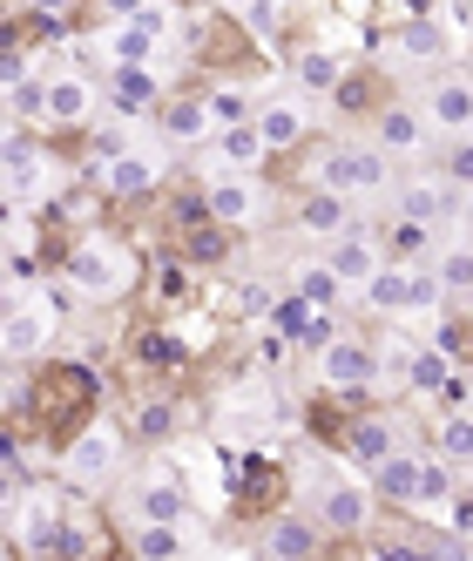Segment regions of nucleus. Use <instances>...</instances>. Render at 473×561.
Masks as SVG:
<instances>
[{
    "label": "nucleus",
    "instance_id": "f257e3e1",
    "mask_svg": "<svg viewBox=\"0 0 473 561\" xmlns=\"http://www.w3.org/2000/svg\"><path fill=\"white\" fill-rule=\"evenodd\" d=\"M68 285L82 291V298H123L129 285H136V257L115 244V237H82V244H74V257H68Z\"/></svg>",
    "mask_w": 473,
    "mask_h": 561
},
{
    "label": "nucleus",
    "instance_id": "f03ea898",
    "mask_svg": "<svg viewBox=\"0 0 473 561\" xmlns=\"http://www.w3.org/2000/svg\"><path fill=\"white\" fill-rule=\"evenodd\" d=\"M311 183H319V190H338V196H366V190L385 183V149H379V142H372V149L332 142V149L319 156V170H311Z\"/></svg>",
    "mask_w": 473,
    "mask_h": 561
},
{
    "label": "nucleus",
    "instance_id": "7ed1b4c3",
    "mask_svg": "<svg viewBox=\"0 0 473 561\" xmlns=\"http://www.w3.org/2000/svg\"><path fill=\"white\" fill-rule=\"evenodd\" d=\"M61 332V311L48 298H8V325H0V352H8V366L21 358H42Z\"/></svg>",
    "mask_w": 473,
    "mask_h": 561
},
{
    "label": "nucleus",
    "instance_id": "20e7f679",
    "mask_svg": "<svg viewBox=\"0 0 473 561\" xmlns=\"http://www.w3.org/2000/svg\"><path fill=\"white\" fill-rule=\"evenodd\" d=\"M440 271H406V264H379V277L359 291L372 311H432L440 305Z\"/></svg>",
    "mask_w": 473,
    "mask_h": 561
},
{
    "label": "nucleus",
    "instance_id": "39448f33",
    "mask_svg": "<svg viewBox=\"0 0 473 561\" xmlns=\"http://www.w3.org/2000/svg\"><path fill=\"white\" fill-rule=\"evenodd\" d=\"M204 204H210V217H217L223 230H251V224H264L270 196H264V183H257L251 170H223V176L204 183Z\"/></svg>",
    "mask_w": 473,
    "mask_h": 561
},
{
    "label": "nucleus",
    "instance_id": "423d86ee",
    "mask_svg": "<svg viewBox=\"0 0 473 561\" xmlns=\"http://www.w3.org/2000/svg\"><path fill=\"white\" fill-rule=\"evenodd\" d=\"M95 115V82L89 75H42L34 89V123L42 129H82Z\"/></svg>",
    "mask_w": 473,
    "mask_h": 561
},
{
    "label": "nucleus",
    "instance_id": "0eeeda50",
    "mask_svg": "<svg viewBox=\"0 0 473 561\" xmlns=\"http://www.w3.org/2000/svg\"><path fill=\"white\" fill-rule=\"evenodd\" d=\"M372 373H379V352H372L366 339H345V332H338L332 345H319V386L359 399V392L372 386Z\"/></svg>",
    "mask_w": 473,
    "mask_h": 561
},
{
    "label": "nucleus",
    "instance_id": "6e6552de",
    "mask_svg": "<svg viewBox=\"0 0 473 561\" xmlns=\"http://www.w3.org/2000/svg\"><path fill=\"white\" fill-rule=\"evenodd\" d=\"M372 501H379L372 473H366V480H325V488H319V520H325V535H359V528H372Z\"/></svg>",
    "mask_w": 473,
    "mask_h": 561
},
{
    "label": "nucleus",
    "instance_id": "1a4fd4ad",
    "mask_svg": "<svg viewBox=\"0 0 473 561\" xmlns=\"http://www.w3.org/2000/svg\"><path fill=\"white\" fill-rule=\"evenodd\" d=\"M115 460H123V433H115V426H89V433L61 454V467H68L74 488H102V480L115 473Z\"/></svg>",
    "mask_w": 473,
    "mask_h": 561
},
{
    "label": "nucleus",
    "instance_id": "9d476101",
    "mask_svg": "<svg viewBox=\"0 0 473 561\" xmlns=\"http://www.w3.org/2000/svg\"><path fill=\"white\" fill-rule=\"evenodd\" d=\"M426 123L447 136H473V82L466 75H432L426 82Z\"/></svg>",
    "mask_w": 473,
    "mask_h": 561
},
{
    "label": "nucleus",
    "instance_id": "9b49d317",
    "mask_svg": "<svg viewBox=\"0 0 473 561\" xmlns=\"http://www.w3.org/2000/svg\"><path fill=\"white\" fill-rule=\"evenodd\" d=\"M400 447H406V439H400V426H392L385 413L351 420V426H345V460H351V467H366V473H372L379 460H392Z\"/></svg>",
    "mask_w": 473,
    "mask_h": 561
},
{
    "label": "nucleus",
    "instance_id": "f8f14e48",
    "mask_svg": "<svg viewBox=\"0 0 473 561\" xmlns=\"http://www.w3.org/2000/svg\"><path fill=\"white\" fill-rule=\"evenodd\" d=\"M163 183V156H142V149H115L102 163V190L108 196H149Z\"/></svg>",
    "mask_w": 473,
    "mask_h": 561
},
{
    "label": "nucleus",
    "instance_id": "ddd939ff",
    "mask_svg": "<svg viewBox=\"0 0 473 561\" xmlns=\"http://www.w3.org/2000/svg\"><path fill=\"white\" fill-rule=\"evenodd\" d=\"M325 264L345 277L351 291H366L372 277H379V264H385V257H379V244H372L366 230H338V237H332V251H325Z\"/></svg>",
    "mask_w": 473,
    "mask_h": 561
},
{
    "label": "nucleus",
    "instance_id": "4468645a",
    "mask_svg": "<svg viewBox=\"0 0 473 561\" xmlns=\"http://www.w3.org/2000/svg\"><path fill=\"white\" fill-rule=\"evenodd\" d=\"M426 136H432V123H426L419 108H406V102L379 108V123H372V142H379L385 156H419V149H426Z\"/></svg>",
    "mask_w": 473,
    "mask_h": 561
},
{
    "label": "nucleus",
    "instance_id": "2eb2a0df",
    "mask_svg": "<svg viewBox=\"0 0 473 561\" xmlns=\"http://www.w3.org/2000/svg\"><path fill=\"white\" fill-rule=\"evenodd\" d=\"M102 82H108V95L123 102L129 115L163 102V75H155V61H108V75H102Z\"/></svg>",
    "mask_w": 473,
    "mask_h": 561
},
{
    "label": "nucleus",
    "instance_id": "dca6fc26",
    "mask_svg": "<svg viewBox=\"0 0 473 561\" xmlns=\"http://www.w3.org/2000/svg\"><path fill=\"white\" fill-rule=\"evenodd\" d=\"M319 535H325V520H304V514H278L264 528V554L270 561H304V554H319Z\"/></svg>",
    "mask_w": 473,
    "mask_h": 561
},
{
    "label": "nucleus",
    "instance_id": "f3484780",
    "mask_svg": "<svg viewBox=\"0 0 473 561\" xmlns=\"http://www.w3.org/2000/svg\"><path fill=\"white\" fill-rule=\"evenodd\" d=\"M210 142H217V163H223V170H264V156H270L257 115H244V123H223Z\"/></svg>",
    "mask_w": 473,
    "mask_h": 561
},
{
    "label": "nucleus",
    "instance_id": "a211bd4d",
    "mask_svg": "<svg viewBox=\"0 0 473 561\" xmlns=\"http://www.w3.org/2000/svg\"><path fill=\"white\" fill-rule=\"evenodd\" d=\"M257 129H264V142H270V156L278 149H298L304 136H311V108L291 95V102H264L257 108Z\"/></svg>",
    "mask_w": 473,
    "mask_h": 561
},
{
    "label": "nucleus",
    "instance_id": "6ab92c4d",
    "mask_svg": "<svg viewBox=\"0 0 473 561\" xmlns=\"http://www.w3.org/2000/svg\"><path fill=\"white\" fill-rule=\"evenodd\" d=\"M42 176H48V149H34L21 129H8V196L27 204V196L42 190Z\"/></svg>",
    "mask_w": 473,
    "mask_h": 561
},
{
    "label": "nucleus",
    "instance_id": "aec40b11",
    "mask_svg": "<svg viewBox=\"0 0 473 561\" xmlns=\"http://www.w3.org/2000/svg\"><path fill=\"white\" fill-rule=\"evenodd\" d=\"M155 42H163V34L142 27V21H102V34H95V48L108 61H155Z\"/></svg>",
    "mask_w": 473,
    "mask_h": 561
},
{
    "label": "nucleus",
    "instance_id": "412c9836",
    "mask_svg": "<svg viewBox=\"0 0 473 561\" xmlns=\"http://www.w3.org/2000/svg\"><path fill=\"white\" fill-rule=\"evenodd\" d=\"M217 129H223V123H217L210 95H183V102L163 108V136H170V142H204V136H217Z\"/></svg>",
    "mask_w": 473,
    "mask_h": 561
},
{
    "label": "nucleus",
    "instance_id": "4be33fe9",
    "mask_svg": "<svg viewBox=\"0 0 473 561\" xmlns=\"http://www.w3.org/2000/svg\"><path fill=\"white\" fill-rule=\"evenodd\" d=\"M129 507H136V520H183L189 514V501H183V488L170 473H149L142 488L129 494Z\"/></svg>",
    "mask_w": 473,
    "mask_h": 561
},
{
    "label": "nucleus",
    "instance_id": "5701e85b",
    "mask_svg": "<svg viewBox=\"0 0 473 561\" xmlns=\"http://www.w3.org/2000/svg\"><path fill=\"white\" fill-rule=\"evenodd\" d=\"M406 386L419 399H447V386H453V352L447 345H419L413 366H406Z\"/></svg>",
    "mask_w": 473,
    "mask_h": 561
},
{
    "label": "nucleus",
    "instance_id": "b1692460",
    "mask_svg": "<svg viewBox=\"0 0 473 561\" xmlns=\"http://www.w3.org/2000/svg\"><path fill=\"white\" fill-rule=\"evenodd\" d=\"M419 467H426V454L400 447L392 460H379V467H372V488H379L385 501H419Z\"/></svg>",
    "mask_w": 473,
    "mask_h": 561
},
{
    "label": "nucleus",
    "instance_id": "393cba45",
    "mask_svg": "<svg viewBox=\"0 0 473 561\" xmlns=\"http://www.w3.org/2000/svg\"><path fill=\"white\" fill-rule=\"evenodd\" d=\"M129 548H136L142 561H176V554H189V548H196V535L183 528V520H142Z\"/></svg>",
    "mask_w": 473,
    "mask_h": 561
},
{
    "label": "nucleus",
    "instance_id": "a878e982",
    "mask_svg": "<svg viewBox=\"0 0 473 561\" xmlns=\"http://www.w3.org/2000/svg\"><path fill=\"white\" fill-rule=\"evenodd\" d=\"M432 454H447L453 467H473V407H447V413H440Z\"/></svg>",
    "mask_w": 473,
    "mask_h": 561
},
{
    "label": "nucleus",
    "instance_id": "bb28decb",
    "mask_svg": "<svg viewBox=\"0 0 473 561\" xmlns=\"http://www.w3.org/2000/svg\"><path fill=\"white\" fill-rule=\"evenodd\" d=\"M351 196H338V190H319L311 183V196H304V230H319V237H338V230H351Z\"/></svg>",
    "mask_w": 473,
    "mask_h": 561
},
{
    "label": "nucleus",
    "instance_id": "cd10ccee",
    "mask_svg": "<svg viewBox=\"0 0 473 561\" xmlns=\"http://www.w3.org/2000/svg\"><path fill=\"white\" fill-rule=\"evenodd\" d=\"M453 473H460V467H453L447 454H426V467H419V501H413V507H419V514H440V507L453 501Z\"/></svg>",
    "mask_w": 473,
    "mask_h": 561
},
{
    "label": "nucleus",
    "instance_id": "c85d7f7f",
    "mask_svg": "<svg viewBox=\"0 0 473 561\" xmlns=\"http://www.w3.org/2000/svg\"><path fill=\"white\" fill-rule=\"evenodd\" d=\"M291 68H298V82H304L311 95H332V89L345 82V61H338L332 48H304V55H298Z\"/></svg>",
    "mask_w": 473,
    "mask_h": 561
},
{
    "label": "nucleus",
    "instance_id": "c756f323",
    "mask_svg": "<svg viewBox=\"0 0 473 561\" xmlns=\"http://www.w3.org/2000/svg\"><path fill=\"white\" fill-rule=\"evenodd\" d=\"M345 291H351V285H345L332 264H304V271H298V298H304V305H319V311H332Z\"/></svg>",
    "mask_w": 473,
    "mask_h": 561
},
{
    "label": "nucleus",
    "instance_id": "7c9ffc66",
    "mask_svg": "<svg viewBox=\"0 0 473 561\" xmlns=\"http://www.w3.org/2000/svg\"><path fill=\"white\" fill-rule=\"evenodd\" d=\"M400 210H406L413 224H440V217H447V196H440V183H413V190L400 196Z\"/></svg>",
    "mask_w": 473,
    "mask_h": 561
},
{
    "label": "nucleus",
    "instance_id": "2f4dec72",
    "mask_svg": "<svg viewBox=\"0 0 473 561\" xmlns=\"http://www.w3.org/2000/svg\"><path fill=\"white\" fill-rule=\"evenodd\" d=\"M432 271H440V285H447V291H473V251H466V244H447Z\"/></svg>",
    "mask_w": 473,
    "mask_h": 561
},
{
    "label": "nucleus",
    "instance_id": "473e14b6",
    "mask_svg": "<svg viewBox=\"0 0 473 561\" xmlns=\"http://www.w3.org/2000/svg\"><path fill=\"white\" fill-rule=\"evenodd\" d=\"M400 48H406V55H426V61H432V55H447V34H440V27H432V21L419 14V21H406V27H400Z\"/></svg>",
    "mask_w": 473,
    "mask_h": 561
},
{
    "label": "nucleus",
    "instance_id": "72a5a7b5",
    "mask_svg": "<svg viewBox=\"0 0 473 561\" xmlns=\"http://www.w3.org/2000/svg\"><path fill=\"white\" fill-rule=\"evenodd\" d=\"M176 358H183L176 332H149V339H142V366H176Z\"/></svg>",
    "mask_w": 473,
    "mask_h": 561
},
{
    "label": "nucleus",
    "instance_id": "f704fd0d",
    "mask_svg": "<svg viewBox=\"0 0 473 561\" xmlns=\"http://www.w3.org/2000/svg\"><path fill=\"white\" fill-rule=\"evenodd\" d=\"M176 426V413L163 407V399H149V407H136V433H149V439H163Z\"/></svg>",
    "mask_w": 473,
    "mask_h": 561
},
{
    "label": "nucleus",
    "instance_id": "c9c22d12",
    "mask_svg": "<svg viewBox=\"0 0 473 561\" xmlns=\"http://www.w3.org/2000/svg\"><path fill=\"white\" fill-rule=\"evenodd\" d=\"M155 0H95V14L102 21H136V14H149Z\"/></svg>",
    "mask_w": 473,
    "mask_h": 561
},
{
    "label": "nucleus",
    "instance_id": "e433bc0d",
    "mask_svg": "<svg viewBox=\"0 0 473 561\" xmlns=\"http://www.w3.org/2000/svg\"><path fill=\"white\" fill-rule=\"evenodd\" d=\"M440 520H447V528H453V535L466 541V535H473V501H460V494H453V501L440 507Z\"/></svg>",
    "mask_w": 473,
    "mask_h": 561
},
{
    "label": "nucleus",
    "instance_id": "4c0bfd02",
    "mask_svg": "<svg viewBox=\"0 0 473 561\" xmlns=\"http://www.w3.org/2000/svg\"><path fill=\"white\" fill-rule=\"evenodd\" d=\"M155 285H163V298H189V277H183V264H163V271H155Z\"/></svg>",
    "mask_w": 473,
    "mask_h": 561
},
{
    "label": "nucleus",
    "instance_id": "58836bf2",
    "mask_svg": "<svg viewBox=\"0 0 473 561\" xmlns=\"http://www.w3.org/2000/svg\"><path fill=\"white\" fill-rule=\"evenodd\" d=\"M453 183H473V142L453 149Z\"/></svg>",
    "mask_w": 473,
    "mask_h": 561
},
{
    "label": "nucleus",
    "instance_id": "ea45409f",
    "mask_svg": "<svg viewBox=\"0 0 473 561\" xmlns=\"http://www.w3.org/2000/svg\"><path fill=\"white\" fill-rule=\"evenodd\" d=\"M27 8L42 14V21H61V14H68V0H27Z\"/></svg>",
    "mask_w": 473,
    "mask_h": 561
}]
</instances>
